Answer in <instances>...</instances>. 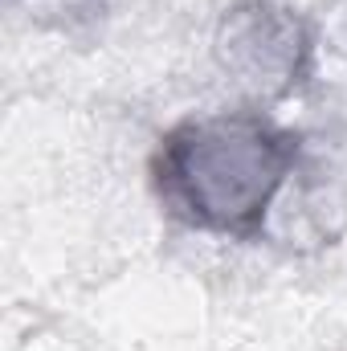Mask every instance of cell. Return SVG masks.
Wrapping results in <instances>:
<instances>
[{"instance_id": "obj_2", "label": "cell", "mask_w": 347, "mask_h": 351, "mask_svg": "<svg viewBox=\"0 0 347 351\" xmlns=\"http://www.w3.org/2000/svg\"><path fill=\"white\" fill-rule=\"evenodd\" d=\"M217 66L261 102L290 98L307 86L315 70L311 25L274 0H246L221 16L217 29Z\"/></svg>"}, {"instance_id": "obj_1", "label": "cell", "mask_w": 347, "mask_h": 351, "mask_svg": "<svg viewBox=\"0 0 347 351\" xmlns=\"http://www.w3.org/2000/svg\"><path fill=\"white\" fill-rule=\"evenodd\" d=\"M302 160V131L265 110L184 119L160 139L152 180L164 208L188 229L261 241L274 196Z\"/></svg>"}]
</instances>
